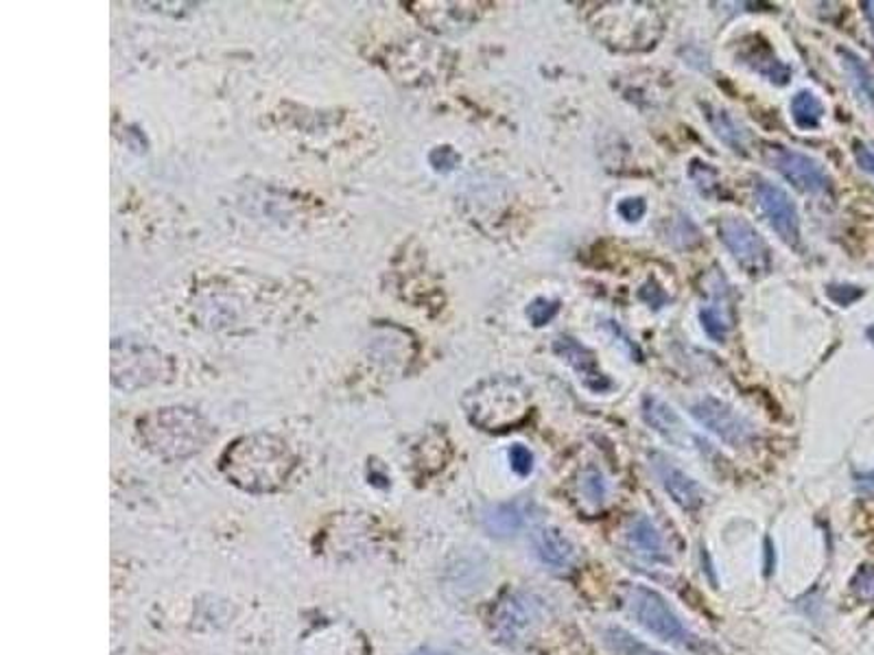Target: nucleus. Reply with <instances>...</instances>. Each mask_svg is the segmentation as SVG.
Returning <instances> with one entry per match:
<instances>
[{
	"label": "nucleus",
	"mask_w": 874,
	"mask_h": 655,
	"mask_svg": "<svg viewBox=\"0 0 874 655\" xmlns=\"http://www.w3.org/2000/svg\"><path fill=\"white\" fill-rule=\"evenodd\" d=\"M297 459L281 437L270 433L238 437L221 454L223 477L252 494L281 490L292 477Z\"/></svg>",
	"instance_id": "obj_1"
},
{
	"label": "nucleus",
	"mask_w": 874,
	"mask_h": 655,
	"mask_svg": "<svg viewBox=\"0 0 874 655\" xmlns=\"http://www.w3.org/2000/svg\"><path fill=\"white\" fill-rule=\"evenodd\" d=\"M529 389L508 376H495L477 382L464 396L468 420L484 431H508L529 413Z\"/></svg>",
	"instance_id": "obj_2"
},
{
	"label": "nucleus",
	"mask_w": 874,
	"mask_h": 655,
	"mask_svg": "<svg viewBox=\"0 0 874 655\" xmlns=\"http://www.w3.org/2000/svg\"><path fill=\"white\" fill-rule=\"evenodd\" d=\"M139 436L153 454L177 459L200 452L211 437V427L193 409L166 407L139 420Z\"/></svg>",
	"instance_id": "obj_3"
},
{
	"label": "nucleus",
	"mask_w": 874,
	"mask_h": 655,
	"mask_svg": "<svg viewBox=\"0 0 874 655\" xmlns=\"http://www.w3.org/2000/svg\"><path fill=\"white\" fill-rule=\"evenodd\" d=\"M612 11L597 13L594 33L621 51H646L662 33V22L650 4H610Z\"/></svg>",
	"instance_id": "obj_4"
},
{
	"label": "nucleus",
	"mask_w": 874,
	"mask_h": 655,
	"mask_svg": "<svg viewBox=\"0 0 874 655\" xmlns=\"http://www.w3.org/2000/svg\"><path fill=\"white\" fill-rule=\"evenodd\" d=\"M628 610L643 630H648L662 643L689 652H695L700 647L698 636L684 625L680 614L654 587L641 583L632 585L628 592Z\"/></svg>",
	"instance_id": "obj_5"
},
{
	"label": "nucleus",
	"mask_w": 874,
	"mask_h": 655,
	"mask_svg": "<svg viewBox=\"0 0 874 655\" xmlns=\"http://www.w3.org/2000/svg\"><path fill=\"white\" fill-rule=\"evenodd\" d=\"M547 621V603L536 592L510 590L492 607L490 627L499 643L522 645L536 636Z\"/></svg>",
	"instance_id": "obj_6"
},
{
	"label": "nucleus",
	"mask_w": 874,
	"mask_h": 655,
	"mask_svg": "<svg viewBox=\"0 0 874 655\" xmlns=\"http://www.w3.org/2000/svg\"><path fill=\"white\" fill-rule=\"evenodd\" d=\"M164 373V359L157 350L145 344L114 341L112 346V382L119 389L134 391L149 382L160 380Z\"/></svg>",
	"instance_id": "obj_7"
},
{
	"label": "nucleus",
	"mask_w": 874,
	"mask_h": 655,
	"mask_svg": "<svg viewBox=\"0 0 874 655\" xmlns=\"http://www.w3.org/2000/svg\"><path fill=\"white\" fill-rule=\"evenodd\" d=\"M691 418L704 427L709 433L720 437L724 443L732 448H743L750 446L756 439L754 424L741 416L736 409H732L729 402L715 398V396H704L691 405Z\"/></svg>",
	"instance_id": "obj_8"
},
{
	"label": "nucleus",
	"mask_w": 874,
	"mask_h": 655,
	"mask_svg": "<svg viewBox=\"0 0 874 655\" xmlns=\"http://www.w3.org/2000/svg\"><path fill=\"white\" fill-rule=\"evenodd\" d=\"M720 238L729 247L732 258L752 276L768 274L772 267V254L765 238L752 223L743 217H724L720 221Z\"/></svg>",
	"instance_id": "obj_9"
},
{
	"label": "nucleus",
	"mask_w": 874,
	"mask_h": 655,
	"mask_svg": "<svg viewBox=\"0 0 874 655\" xmlns=\"http://www.w3.org/2000/svg\"><path fill=\"white\" fill-rule=\"evenodd\" d=\"M763 146H765L763 149L765 160L794 188H799L802 193H809V195H822V193L829 191V184H831L829 173L824 171V166L817 160H813L811 155L801 153L796 149H787V146L783 145L765 143Z\"/></svg>",
	"instance_id": "obj_10"
},
{
	"label": "nucleus",
	"mask_w": 874,
	"mask_h": 655,
	"mask_svg": "<svg viewBox=\"0 0 874 655\" xmlns=\"http://www.w3.org/2000/svg\"><path fill=\"white\" fill-rule=\"evenodd\" d=\"M302 655H369L364 634L344 621H324L311 627L299 643Z\"/></svg>",
	"instance_id": "obj_11"
},
{
	"label": "nucleus",
	"mask_w": 874,
	"mask_h": 655,
	"mask_svg": "<svg viewBox=\"0 0 874 655\" xmlns=\"http://www.w3.org/2000/svg\"><path fill=\"white\" fill-rule=\"evenodd\" d=\"M754 195H756V204H759L761 215L779 234V238L783 243H787L790 247H799L801 245V215H799L796 204L790 199V195L781 186L770 184L765 180L756 182Z\"/></svg>",
	"instance_id": "obj_12"
},
{
	"label": "nucleus",
	"mask_w": 874,
	"mask_h": 655,
	"mask_svg": "<svg viewBox=\"0 0 874 655\" xmlns=\"http://www.w3.org/2000/svg\"><path fill=\"white\" fill-rule=\"evenodd\" d=\"M531 546L536 560L551 573H560V575L571 573L580 562L578 549L571 542V538L556 526L538 529L531 538Z\"/></svg>",
	"instance_id": "obj_13"
},
{
	"label": "nucleus",
	"mask_w": 874,
	"mask_h": 655,
	"mask_svg": "<svg viewBox=\"0 0 874 655\" xmlns=\"http://www.w3.org/2000/svg\"><path fill=\"white\" fill-rule=\"evenodd\" d=\"M652 468L662 490L680 510L695 511L704 505V492L700 483L693 477H689L684 470H680L673 461H669L664 454L656 452L652 457Z\"/></svg>",
	"instance_id": "obj_14"
},
{
	"label": "nucleus",
	"mask_w": 874,
	"mask_h": 655,
	"mask_svg": "<svg viewBox=\"0 0 874 655\" xmlns=\"http://www.w3.org/2000/svg\"><path fill=\"white\" fill-rule=\"evenodd\" d=\"M553 352L576 369V373L580 376L583 387H588L594 393H603L608 389H612V380L599 369V361L594 357V352L590 348H586L578 339L573 337H558L553 341Z\"/></svg>",
	"instance_id": "obj_15"
},
{
	"label": "nucleus",
	"mask_w": 874,
	"mask_h": 655,
	"mask_svg": "<svg viewBox=\"0 0 874 655\" xmlns=\"http://www.w3.org/2000/svg\"><path fill=\"white\" fill-rule=\"evenodd\" d=\"M739 60H741L748 69H752L754 73L765 76L768 81H772V83H776V85H785V83H790V79H792V69H790L785 62L779 60V55L774 53V49H772L765 40H761V38H756V35L745 38V40L741 42Z\"/></svg>",
	"instance_id": "obj_16"
},
{
	"label": "nucleus",
	"mask_w": 874,
	"mask_h": 655,
	"mask_svg": "<svg viewBox=\"0 0 874 655\" xmlns=\"http://www.w3.org/2000/svg\"><path fill=\"white\" fill-rule=\"evenodd\" d=\"M626 540L639 557L654 562V564H669V551H667L664 538L648 515H637L630 520L628 531H626Z\"/></svg>",
	"instance_id": "obj_17"
},
{
	"label": "nucleus",
	"mask_w": 874,
	"mask_h": 655,
	"mask_svg": "<svg viewBox=\"0 0 874 655\" xmlns=\"http://www.w3.org/2000/svg\"><path fill=\"white\" fill-rule=\"evenodd\" d=\"M531 518V503L527 501H511L501 503L486 511L484 526L495 538H511L525 529Z\"/></svg>",
	"instance_id": "obj_18"
},
{
	"label": "nucleus",
	"mask_w": 874,
	"mask_h": 655,
	"mask_svg": "<svg viewBox=\"0 0 874 655\" xmlns=\"http://www.w3.org/2000/svg\"><path fill=\"white\" fill-rule=\"evenodd\" d=\"M641 411H643V420L648 422V427H652L658 436L664 437L667 441H671L675 446L684 443L687 431L682 427V420L667 402L658 400L654 396H646Z\"/></svg>",
	"instance_id": "obj_19"
},
{
	"label": "nucleus",
	"mask_w": 874,
	"mask_h": 655,
	"mask_svg": "<svg viewBox=\"0 0 874 655\" xmlns=\"http://www.w3.org/2000/svg\"><path fill=\"white\" fill-rule=\"evenodd\" d=\"M702 110H704V116H707L713 134L724 145L732 149L734 153L748 155V132H745V127L724 108H718L713 103H702Z\"/></svg>",
	"instance_id": "obj_20"
},
{
	"label": "nucleus",
	"mask_w": 874,
	"mask_h": 655,
	"mask_svg": "<svg viewBox=\"0 0 874 655\" xmlns=\"http://www.w3.org/2000/svg\"><path fill=\"white\" fill-rule=\"evenodd\" d=\"M599 643L610 655H667L619 625L599 627Z\"/></svg>",
	"instance_id": "obj_21"
},
{
	"label": "nucleus",
	"mask_w": 874,
	"mask_h": 655,
	"mask_svg": "<svg viewBox=\"0 0 874 655\" xmlns=\"http://www.w3.org/2000/svg\"><path fill=\"white\" fill-rule=\"evenodd\" d=\"M837 53H840V60H842L844 71L851 76L853 88L857 90V94H860V96H862V99L874 110L873 71L866 66V62H864L857 53H853V51H848V49H840Z\"/></svg>",
	"instance_id": "obj_22"
},
{
	"label": "nucleus",
	"mask_w": 874,
	"mask_h": 655,
	"mask_svg": "<svg viewBox=\"0 0 874 655\" xmlns=\"http://www.w3.org/2000/svg\"><path fill=\"white\" fill-rule=\"evenodd\" d=\"M790 110H792V119H794L796 127H801L804 132L817 130L822 125L824 105L811 90L796 92L792 103H790Z\"/></svg>",
	"instance_id": "obj_23"
},
{
	"label": "nucleus",
	"mask_w": 874,
	"mask_h": 655,
	"mask_svg": "<svg viewBox=\"0 0 874 655\" xmlns=\"http://www.w3.org/2000/svg\"><path fill=\"white\" fill-rule=\"evenodd\" d=\"M700 321H702L704 332L713 341H718V344L726 341V335H729L730 326H732L726 308H720L718 304H709V306H704L700 310Z\"/></svg>",
	"instance_id": "obj_24"
},
{
	"label": "nucleus",
	"mask_w": 874,
	"mask_h": 655,
	"mask_svg": "<svg viewBox=\"0 0 874 655\" xmlns=\"http://www.w3.org/2000/svg\"><path fill=\"white\" fill-rule=\"evenodd\" d=\"M580 494L586 503H590L594 508H601L606 503L608 483L599 470H594V468L583 470L582 477H580Z\"/></svg>",
	"instance_id": "obj_25"
},
{
	"label": "nucleus",
	"mask_w": 874,
	"mask_h": 655,
	"mask_svg": "<svg viewBox=\"0 0 874 655\" xmlns=\"http://www.w3.org/2000/svg\"><path fill=\"white\" fill-rule=\"evenodd\" d=\"M560 313V301L558 299H549V297H536L529 306H527V317L531 321V326L542 328L549 321H553V317Z\"/></svg>",
	"instance_id": "obj_26"
},
{
	"label": "nucleus",
	"mask_w": 874,
	"mask_h": 655,
	"mask_svg": "<svg viewBox=\"0 0 874 655\" xmlns=\"http://www.w3.org/2000/svg\"><path fill=\"white\" fill-rule=\"evenodd\" d=\"M691 168H695L698 173H702V177L691 175V180L695 182V186L700 188V193L711 197V195H713V188H718V173H715V168H713L711 164H707V162H700V160H693V162H691Z\"/></svg>",
	"instance_id": "obj_27"
},
{
	"label": "nucleus",
	"mask_w": 874,
	"mask_h": 655,
	"mask_svg": "<svg viewBox=\"0 0 874 655\" xmlns=\"http://www.w3.org/2000/svg\"><path fill=\"white\" fill-rule=\"evenodd\" d=\"M510 463L511 470L518 477H529L533 470V452L522 443H514L510 448Z\"/></svg>",
	"instance_id": "obj_28"
},
{
	"label": "nucleus",
	"mask_w": 874,
	"mask_h": 655,
	"mask_svg": "<svg viewBox=\"0 0 874 655\" xmlns=\"http://www.w3.org/2000/svg\"><path fill=\"white\" fill-rule=\"evenodd\" d=\"M826 295H829L831 301H835L837 306L846 308V306H851V304H855L857 299L864 297V289L855 287V285H829Z\"/></svg>",
	"instance_id": "obj_29"
},
{
	"label": "nucleus",
	"mask_w": 874,
	"mask_h": 655,
	"mask_svg": "<svg viewBox=\"0 0 874 655\" xmlns=\"http://www.w3.org/2000/svg\"><path fill=\"white\" fill-rule=\"evenodd\" d=\"M851 585L862 601H874V566H864Z\"/></svg>",
	"instance_id": "obj_30"
},
{
	"label": "nucleus",
	"mask_w": 874,
	"mask_h": 655,
	"mask_svg": "<svg viewBox=\"0 0 874 655\" xmlns=\"http://www.w3.org/2000/svg\"><path fill=\"white\" fill-rule=\"evenodd\" d=\"M619 215L626 218L628 223H637V221H641V218L646 217V213H648V204H646V199H641V197H632V199H623L621 204H619Z\"/></svg>",
	"instance_id": "obj_31"
},
{
	"label": "nucleus",
	"mask_w": 874,
	"mask_h": 655,
	"mask_svg": "<svg viewBox=\"0 0 874 655\" xmlns=\"http://www.w3.org/2000/svg\"><path fill=\"white\" fill-rule=\"evenodd\" d=\"M429 160L437 171H453L459 164V155L450 146H437L431 151Z\"/></svg>",
	"instance_id": "obj_32"
},
{
	"label": "nucleus",
	"mask_w": 874,
	"mask_h": 655,
	"mask_svg": "<svg viewBox=\"0 0 874 655\" xmlns=\"http://www.w3.org/2000/svg\"><path fill=\"white\" fill-rule=\"evenodd\" d=\"M639 297L650 306V308H662L667 301H669V295L664 293V289L656 283V280H648L646 283V287L639 291Z\"/></svg>",
	"instance_id": "obj_33"
},
{
	"label": "nucleus",
	"mask_w": 874,
	"mask_h": 655,
	"mask_svg": "<svg viewBox=\"0 0 874 655\" xmlns=\"http://www.w3.org/2000/svg\"><path fill=\"white\" fill-rule=\"evenodd\" d=\"M853 153H855L857 164H860L864 171H868L871 175H874V145L862 143V141H855Z\"/></svg>",
	"instance_id": "obj_34"
},
{
	"label": "nucleus",
	"mask_w": 874,
	"mask_h": 655,
	"mask_svg": "<svg viewBox=\"0 0 874 655\" xmlns=\"http://www.w3.org/2000/svg\"><path fill=\"white\" fill-rule=\"evenodd\" d=\"M864 13H866V18H868L874 33V2H864Z\"/></svg>",
	"instance_id": "obj_35"
},
{
	"label": "nucleus",
	"mask_w": 874,
	"mask_h": 655,
	"mask_svg": "<svg viewBox=\"0 0 874 655\" xmlns=\"http://www.w3.org/2000/svg\"><path fill=\"white\" fill-rule=\"evenodd\" d=\"M409 655H448L444 654V652H434V649H423V652H416V654Z\"/></svg>",
	"instance_id": "obj_36"
}]
</instances>
